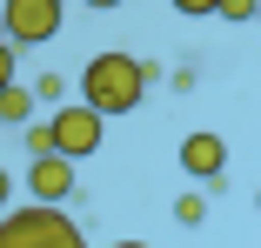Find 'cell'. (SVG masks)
<instances>
[{
  "mask_svg": "<svg viewBox=\"0 0 261 248\" xmlns=\"http://www.w3.org/2000/svg\"><path fill=\"white\" fill-rule=\"evenodd\" d=\"M161 81V67L154 61H134V54H94L87 67H81V101L87 108H100V114H134L141 101H147V87Z\"/></svg>",
  "mask_w": 261,
  "mask_h": 248,
  "instance_id": "1",
  "label": "cell"
},
{
  "mask_svg": "<svg viewBox=\"0 0 261 248\" xmlns=\"http://www.w3.org/2000/svg\"><path fill=\"white\" fill-rule=\"evenodd\" d=\"M0 248H87V235L74 215H61V202H27L0 215Z\"/></svg>",
  "mask_w": 261,
  "mask_h": 248,
  "instance_id": "2",
  "label": "cell"
},
{
  "mask_svg": "<svg viewBox=\"0 0 261 248\" xmlns=\"http://www.w3.org/2000/svg\"><path fill=\"white\" fill-rule=\"evenodd\" d=\"M61 7L67 0H0V20H7V40L14 47H40L61 34Z\"/></svg>",
  "mask_w": 261,
  "mask_h": 248,
  "instance_id": "3",
  "label": "cell"
},
{
  "mask_svg": "<svg viewBox=\"0 0 261 248\" xmlns=\"http://www.w3.org/2000/svg\"><path fill=\"white\" fill-rule=\"evenodd\" d=\"M100 128H108V114H100V108L61 101V114H54V147H61V155H74V161H87L94 147H100Z\"/></svg>",
  "mask_w": 261,
  "mask_h": 248,
  "instance_id": "4",
  "label": "cell"
},
{
  "mask_svg": "<svg viewBox=\"0 0 261 248\" xmlns=\"http://www.w3.org/2000/svg\"><path fill=\"white\" fill-rule=\"evenodd\" d=\"M74 155H61V147H54V155H34L27 161V194H34V202H67V194H74Z\"/></svg>",
  "mask_w": 261,
  "mask_h": 248,
  "instance_id": "5",
  "label": "cell"
},
{
  "mask_svg": "<svg viewBox=\"0 0 261 248\" xmlns=\"http://www.w3.org/2000/svg\"><path fill=\"white\" fill-rule=\"evenodd\" d=\"M181 175H188V181H221V175H228V141L207 134V128L188 134V141H181Z\"/></svg>",
  "mask_w": 261,
  "mask_h": 248,
  "instance_id": "6",
  "label": "cell"
},
{
  "mask_svg": "<svg viewBox=\"0 0 261 248\" xmlns=\"http://www.w3.org/2000/svg\"><path fill=\"white\" fill-rule=\"evenodd\" d=\"M0 121H7V128H27L34 121V87H20V81L0 87Z\"/></svg>",
  "mask_w": 261,
  "mask_h": 248,
  "instance_id": "7",
  "label": "cell"
},
{
  "mask_svg": "<svg viewBox=\"0 0 261 248\" xmlns=\"http://www.w3.org/2000/svg\"><path fill=\"white\" fill-rule=\"evenodd\" d=\"M20 134H27V141H20V147H27V161H34V155H54V121H27Z\"/></svg>",
  "mask_w": 261,
  "mask_h": 248,
  "instance_id": "8",
  "label": "cell"
},
{
  "mask_svg": "<svg viewBox=\"0 0 261 248\" xmlns=\"http://www.w3.org/2000/svg\"><path fill=\"white\" fill-rule=\"evenodd\" d=\"M174 221L181 228H201L207 221V194H174Z\"/></svg>",
  "mask_w": 261,
  "mask_h": 248,
  "instance_id": "9",
  "label": "cell"
},
{
  "mask_svg": "<svg viewBox=\"0 0 261 248\" xmlns=\"http://www.w3.org/2000/svg\"><path fill=\"white\" fill-rule=\"evenodd\" d=\"M168 7H174L181 20H207V14H221V0H168Z\"/></svg>",
  "mask_w": 261,
  "mask_h": 248,
  "instance_id": "10",
  "label": "cell"
},
{
  "mask_svg": "<svg viewBox=\"0 0 261 248\" xmlns=\"http://www.w3.org/2000/svg\"><path fill=\"white\" fill-rule=\"evenodd\" d=\"M34 101H67V81H61V74H40V81H34Z\"/></svg>",
  "mask_w": 261,
  "mask_h": 248,
  "instance_id": "11",
  "label": "cell"
},
{
  "mask_svg": "<svg viewBox=\"0 0 261 248\" xmlns=\"http://www.w3.org/2000/svg\"><path fill=\"white\" fill-rule=\"evenodd\" d=\"M261 0H221V20H254Z\"/></svg>",
  "mask_w": 261,
  "mask_h": 248,
  "instance_id": "12",
  "label": "cell"
},
{
  "mask_svg": "<svg viewBox=\"0 0 261 248\" xmlns=\"http://www.w3.org/2000/svg\"><path fill=\"white\" fill-rule=\"evenodd\" d=\"M7 81H14V40L0 34V87H7Z\"/></svg>",
  "mask_w": 261,
  "mask_h": 248,
  "instance_id": "13",
  "label": "cell"
},
{
  "mask_svg": "<svg viewBox=\"0 0 261 248\" xmlns=\"http://www.w3.org/2000/svg\"><path fill=\"white\" fill-rule=\"evenodd\" d=\"M81 7H94V14H114V7H127V0H81Z\"/></svg>",
  "mask_w": 261,
  "mask_h": 248,
  "instance_id": "14",
  "label": "cell"
},
{
  "mask_svg": "<svg viewBox=\"0 0 261 248\" xmlns=\"http://www.w3.org/2000/svg\"><path fill=\"white\" fill-rule=\"evenodd\" d=\"M7 202H14V175L0 168V208H7Z\"/></svg>",
  "mask_w": 261,
  "mask_h": 248,
  "instance_id": "15",
  "label": "cell"
},
{
  "mask_svg": "<svg viewBox=\"0 0 261 248\" xmlns=\"http://www.w3.org/2000/svg\"><path fill=\"white\" fill-rule=\"evenodd\" d=\"M114 248H147V241H114Z\"/></svg>",
  "mask_w": 261,
  "mask_h": 248,
  "instance_id": "16",
  "label": "cell"
},
{
  "mask_svg": "<svg viewBox=\"0 0 261 248\" xmlns=\"http://www.w3.org/2000/svg\"><path fill=\"white\" fill-rule=\"evenodd\" d=\"M254 208H261V188H254Z\"/></svg>",
  "mask_w": 261,
  "mask_h": 248,
  "instance_id": "17",
  "label": "cell"
},
{
  "mask_svg": "<svg viewBox=\"0 0 261 248\" xmlns=\"http://www.w3.org/2000/svg\"><path fill=\"white\" fill-rule=\"evenodd\" d=\"M254 27H261V7H254Z\"/></svg>",
  "mask_w": 261,
  "mask_h": 248,
  "instance_id": "18",
  "label": "cell"
}]
</instances>
